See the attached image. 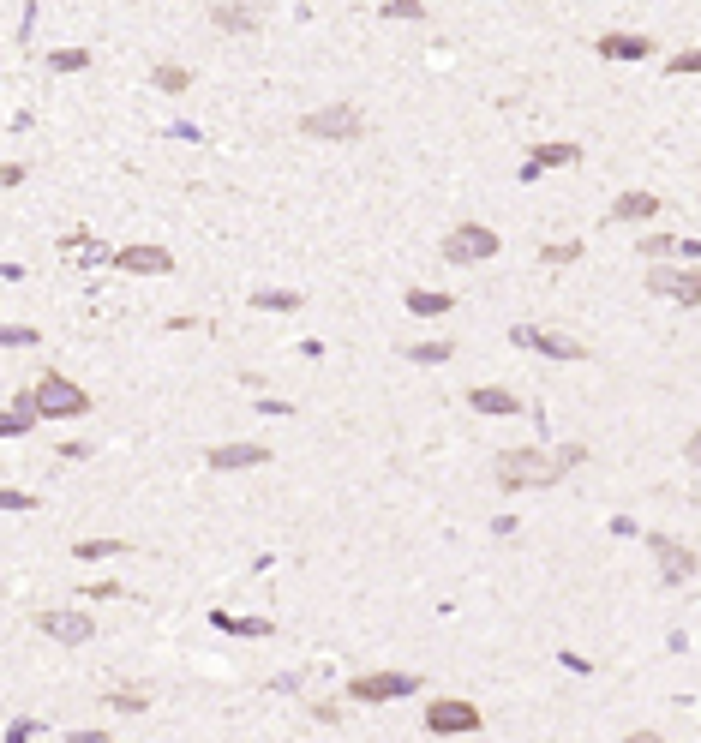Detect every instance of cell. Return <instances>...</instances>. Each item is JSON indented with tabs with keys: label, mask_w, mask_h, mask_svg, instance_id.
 Masks as SVG:
<instances>
[{
	"label": "cell",
	"mask_w": 701,
	"mask_h": 743,
	"mask_svg": "<svg viewBox=\"0 0 701 743\" xmlns=\"http://www.w3.org/2000/svg\"><path fill=\"white\" fill-rule=\"evenodd\" d=\"M570 450H504L498 456V486L510 492H540V486H558L570 474Z\"/></svg>",
	"instance_id": "1"
},
{
	"label": "cell",
	"mask_w": 701,
	"mask_h": 743,
	"mask_svg": "<svg viewBox=\"0 0 701 743\" xmlns=\"http://www.w3.org/2000/svg\"><path fill=\"white\" fill-rule=\"evenodd\" d=\"M30 402H36L42 420H78V414H90V390H78L60 372H42V384L30 390Z\"/></svg>",
	"instance_id": "2"
},
{
	"label": "cell",
	"mask_w": 701,
	"mask_h": 743,
	"mask_svg": "<svg viewBox=\"0 0 701 743\" xmlns=\"http://www.w3.org/2000/svg\"><path fill=\"white\" fill-rule=\"evenodd\" d=\"M444 258H450V264H486V258H498V234L480 228V222H462V228L444 240Z\"/></svg>",
	"instance_id": "3"
},
{
	"label": "cell",
	"mask_w": 701,
	"mask_h": 743,
	"mask_svg": "<svg viewBox=\"0 0 701 743\" xmlns=\"http://www.w3.org/2000/svg\"><path fill=\"white\" fill-rule=\"evenodd\" d=\"M648 288H654L660 300L701 306V270H684V264H654V270H648Z\"/></svg>",
	"instance_id": "4"
},
{
	"label": "cell",
	"mask_w": 701,
	"mask_h": 743,
	"mask_svg": "<svg viewBox=\"0 0 701 743\" xmlns=\"http://www.w3.org/2000/svg\"><path fill=\"white\" fill-rule=\"evenodd\" d=\"M300 126H306L312 138H360V132H366V120H360V114H354L348 102H330V108H312V114H306Z\"/></svg>",
	"instance_id": "5"
},
{
	"label": "cell",
	"mask_w": 701,
	"mask_h": 743,
	"mask_svg": "<svg viewBox=\"0 0 701 743\" xmlns=\"http://www.w3.org/2000/svg\"><path fill=\"white\" fill-rule=\"evenodd\" d=\"M414 690H420V684H414L408 672H366V678L348 684L354 702H396V696H414Z\"/></svg>",
	"instance_id": "6"
},
{
	"label": "cell",
	"mask_w": 701,
	"mask_h": 743,
	"mask_svg": "<svg viewBox=\"0 0 701 743\" xmlns=\"http://www.w3.org/2000/svg\"><path fill=\"white\" fill-rule=\"evenodd\" d=\"M426 732H432V738L480 732V708H474V702H432V708H426Z\"/></svg>",
	"instance_id": "7"
},
{
	"label": "cell",
	"mask_w": 701,
	"mask_h": 743,
	"mask_svg": "<svg viewBox=\"0 0 701 743\" xmlns=\"http://www.w3.org/2000/svg\"><path fill=\"white\" fill-rule=\"evenodd\" d=\"M510 342H516V348H534V354H552V360H582V342H570V336H558V330H540V324H516Z\"/></svg>",
	"instance_id": "8"
},
{
	"label": "cell",
	"mask_w": 701,
	"mask_h": 743,
	"mask_svg": "<svg viewBox=\"0 0 701 743\" xmlns=\"http://www.w3.org/2000/svg\"><path fill=\"white\" fill-rule=\"evenodd\" d=\"M114 270H126V276H168L174 258H168L162 246H120V252H114Z\"/></svg>",
	"instance_id": "9"
},
{
	"label": "cell",
	"mask_w": 701,
	"mask_h": 743,
	"mask_svg": "<svg viewBox=\"0 0 701 743\" xmlns=\"http://www.w3.org/2000/svg\"><path fill=\"white\" fill-rule=\"evenodd\" d=\"M36 630L54 636V642H66V648L90 642V618H84V612H36Z\"/></svg>",
	"instance_id": "10"
},
{
	"label": "cell",
	"mask_w": 701,
	"mask_h": 743,
	"mask_svg": "<svg viewBox=\"0 0 701 743\" xmlns=\"http://www.w3.org/2000/svg\"><path fill=\"white\" fill-rule=\"evenodd\" d=\"M258 462H270L264 444H216V450H210V468H222V474H228V468H258Z\"/></svg>",
	"instance_id": "11"
},
{
	"label": "cell",
	"mask_w": 701,
	"mask_h": 743,
	"mask_svg": "<svg viewBox=\"0 0 701 743\" xmlns=\"http://www.w3.org/2000/svg\"><path fill=\"white\" fill-rule=\"evenodd\" d=\"M654 552H660V576H666V582H690V576H696V552H690V546L654 540Z\"/></svg>",
	"instance_id": "12"
},
{
	"label": "cell",
	"mask_w": 701,
	"mask_h": 743,
	"mask_svg": "<svg viewBox=\"0 0 701 743\" xmlns=\"http://www.w3.org/2000/svg\"><path fill=\"white\" fill-rule=\"evenodd\" d=\"M468 408H480V414H522V396H510V390H498V384H480V390H468Z\"/></svg>",
	"instance_id": "13"
},
{
	"label": "cell",
	"mask_w": 701,
	"mask_h": 743,
	"mask_svg": "<svg viewBox=\"0 0 701 743\" xmlns=\"http://www.w3.org/2000/svg\"><path fill=\"white\" fill-rule=\"evenodd\" d=\"M666 204L654 198V192H618V204H612V216L618 222H648V216H660Z\"/></svg>",
	"instance_id": "14"
},
{
	"label": "cell",
	"mask_w": 701,
	"mask_h": 743,
	"mask_svg": "<svg viewBox=\"0 0 701 743\" xmlns=\"http://www.w3.org/2000/svg\"><path fill=\"white\" fill-rule=\"evenodd\" d=\"M582 162V150L576 144H540L534 156H528V168L522 174H540V168H576Z\"/></svg>",
	"instance_id": "15"
},
{
	"label": "cell",
	"mask_w": 701,
	"mask_h": 743,
	"mask_svg": "<svg viewBox=\"0 0 701 743\" xmlns=\"http://www.w3.org/2000/svg\"><path fill=\"white\" fill-rule=\"evenodd\" d=\"M600 54H606V60H648L654 42H648V36H600Z\"/></svg>",
	"instance_id": "16"
},
{
	"label": "cell",
	"mask_w": 701,
	"mask_h": 743,
	"mask_svg": "<svg viewBox=\"0 0 701 743\" xmlns=\"http://www.w3.org/2000/svg\"><path fill=\"white\" fill-rule=\"evenodd\" d=\"M408 312H420V318L450 312V294H438V288H414V294H408Z\"/></svg>",
	"instance_id": "17"
},
{
	"label": "cell",
	"mask_w": 701,
	"mask_h": 743,
	"mask_svg": "<svg viewBox=\"0 0 701 743\" xmlns=\"http://www.w3.org/2000/svg\"><path fill=\"white\" fill-rule=\"evenodd\" d=\"M30 420H36V402L24 396V402H12V414L0 420V432H6V438H18V432H30Z\"/></svg>",
	"instance_id": "18"
},
{
	"label": "cell",
	"mask_w": 701,
	"mask_h": 743,
	"mask_svg": "<svg viewBox=\"0 0 701 743\" xmlns=\"http://www.w3.org/2000/svg\"><path fill=\"white\" fill-rule=\"evenodd\" d=\"M72 552H78L84 564H96V558H120V552H132V546H120V540H78Z\"/></svg>",
	"instance_id": "19"
},
{
	"label": "cell",
	"mask_w": 701,
	"mask_h": 743,
	"mask_svg": "<svg viewBox=\"0 0 701 743\" xmlns=\"http://www.w3.org/2000/svg\"><path fill=\"white\" fill-rule=\"evenodd\" d=\"M210 18H216V30H252V12L246 6H216Z\"/></svg>",
	"instance_id": "20"
},
{
	"label": "cell",
	"mask_w": 701,
	"mask_h": 743,
	"mask_svg": "<svg viewBox=\"0 0 701 743\" xmlns=\"http://www.w3.org/2000/svg\"><path fill=\"white\" fill-rule=\"evenodd\" d=\"M48 66L54 72H84L90 66V48H60V54H48Z\"/></svg>",
	"instance_id": "21"
},
{
	"label": "cell",
	"mask_w": 701,
	"mask_h": 743,
	"mask_svg": "<svg viewBox=\"0 0 701 743\" xmlns=\"http://www.w3.org/2000/svg\"><path fill=\"white\" fill-rule=\"evenodd\" d=\"M216 624H222V630H234V636H270V624H264V618H228V612H216Z\"/></svg>",
	"instance_id": "22"
},
{
	"label": "cell",
	"mask_w": 701,
	"mask_h": 743,
	"mask_svg": "<svg viewBox=\"0 0 701 743\" xmlns=\"http://www.w3.org/2000/svg\"><path fill=\"white\" fill-rule=\"evenodd\" d=\"M108 702H114V708H120V714H138V708H144V702H150V696H144V690H138V684H120V690H114V696H108Z\"/></svg>",
	"instance_id": "23"
},
{
	"label": "cell",
	"mask_w": 701,
	"mask_h": 743,
	"mask_svg": "<svg viewBox=\"0 0 701 743\" xmlns=\"http://www.w3.org/2000/svg\"><path fill=\"white\" fill-rule=\"evenodd\" d=\"M408 360H420V366H438V360H450V342H420V348H408Z\"/></svg>",
	"instance_id": "24"
},
{
	"label": "cell",
	"mask_w": 701,
	"mask_h": 743,
	"mask_svg": "<svg viewBox=\"0 0 701 743\" xmlns=\"http://www.w3.org/2000/svg\"><path fill=\"white\" fill-rule=\"evenodd\" d=\"M156 84H162V90H186L192 72H186V66H156Z\"/></svg>",
	"instance_id": "25"
},
{
	"label": "cell",
	"mask_w": 701,
	"mask_h": 743,
	"mask_svg": "<svg viewBox=\"0 0 701 743\" xmlns=\"http://www.w3.org/2000/svg\"><path fill=\"white\" fill-rule=\"evenodd\" d=\"M672 252H684L672 234H654V240H642V258H672Z\"/></svg>",
	"instance_id": "26"
},
{
	"label": "cell",
	"mask_w": 701,
	"mask_h": 743,
	"mask_svg": "<svg viewBox=\"0 0 701 743\" xmlns=\"http://www.w3.org/2000/svg\"><path fill=\"white\" fill-rule=\"evenodd\" d=\"M384 18H426V6H420V0H390Z\"/></svg>",
	"instance_id": "27"
},
{
	"label": "cell",
	"mask_w": 701,
	"mask_h": 743,
	"mask_svg": "<svg viewBox=\"0 0 701 743\" xmlns=\"http://www.w3.org/2000/svg\"><path fill=\"white\" fill-rule=\"evenodd\" d=\"M258 306H264V312H294L300 294H258Z\"/></svg>",
	"instance_id": "28"
},
{
	"label": "cell",
	"mask_w": 701,
	"mask_h": 743,
	"mask_svg": "<svg viewBox=\"0 0 701 743\" xmlns=\"http://www.w3.org/2000/svg\"><path fill=\"white\" fill-rule=\"evenodd\" d=\"M666 72H701V48H690V54H672V60H666Z\"/></svg>",
	"instance_id": "29"
},
{
	"label": "cell",
	"mask_w": 701,
	"mask_h": 743,
	"mask_svg": "<svg viewBox=\"0 0 701 743\" xmlns=\"http://www.w3.org/2000/svg\"><path fill=\"white\" fill-rule=\"evenodd\" d=\"M582 258V246L570 240V246H546V264H576Z\"/></svg>",
	"instance_id": "30"
},
{
	"label": "cell",
	"mask_w": 701,
	"mask_h": 743,
	"mask_svg": "<svg viewBox=\"0 0 701 743\" xmlns=\"http://www.w3.org/2000/svg\"><path fill=\"white\" fill-rule=\"evenodd\" d=\"M0 342H6V348H24V342H36V330H24V324H6V330H0Z\"/></svg>",
	"instance_id": "31"
},
{
	"label": "cell",
	"mask_w": 701,
	"mask_h": 743,
	"mask_svg": "<svg viewBox=\"0 0 701 743\" xmlns=\"http://www.w3.org/2000/svg\"><path fill=\"white\" fill-rule=\"evenodd\" d=\"M684 456H690V468H701V432L690 438V450H684Z\"/></svg>",
	"instance_id": "32"
}]
</instances>
